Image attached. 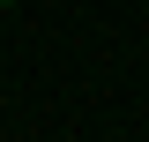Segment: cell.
<instances>
[{
	"mask_svg": "<svg viewBox=\"0 0 149 142\" xmlns=\"http://www.w3.org/2000/svg\"><path fill=\"white\" fill-rule=\"evenodd\" d=\"M0 8H8V0H0Z\"/></svg>",
	"mask_w": 149,
	"mask_h": 142,
	"instance_id": "obj_1",
	"label": "cell"
}]
</instances>
